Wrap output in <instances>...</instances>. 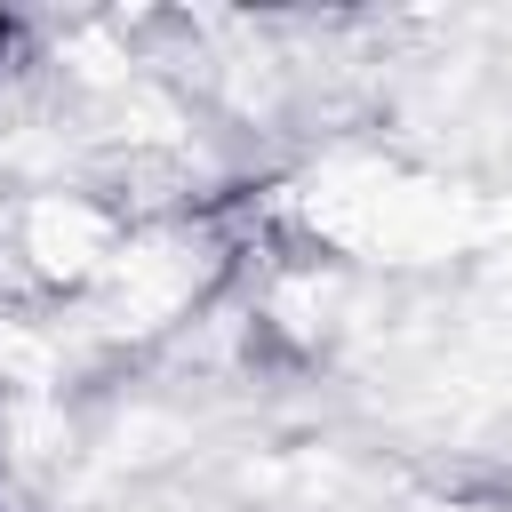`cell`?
Here are the masks:
<instances>
[{
    "instance_id": "cell-1",
    "label": "cell",
    "mask_w": 512,
    "mask_h": 512,
    "mask_svg": "<svg viewBox=\"0 0 512 512\" xmlns=\"http://www.w3.org/2000/svg\"><path fill=\"white\" fill-rule=\"evenodd\" d=\"M16 40H24V16H16V8H0V64L16 56Z\"/></svg>"
}]
</instances>
